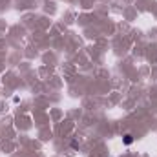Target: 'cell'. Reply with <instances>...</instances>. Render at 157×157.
I'll list each match as a JSON object with an SVG mask.
<instances>
[{"label": "cell", "instance_id": "1", "mask_svg": "<svg viewBox=\"0 0 157 157\" xmlns=\"http://www.w3.org/2000/svg\"><path fill=\"white\" fill-rule=\"evenodd\" d=\"M132 143H133V137H132L130 133H128V135H124V144H132Z\"/></svg>", "mask_w": 157, "mask_h": 157}]
</instances>
